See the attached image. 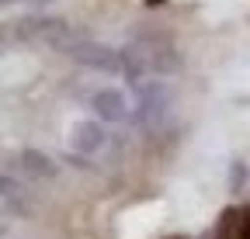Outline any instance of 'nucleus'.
I'll return each instance as SVG.
<instances>
[{
    "mask_svg": "<svg viewBox=\"0 0 250 239\" xmlns=\"http://www.w3.org/2000/svg\"><path fill=\"white\" fill-rule=\"evenodd\" d=\"M18 35L24 42H35V45H52V49H66L73 42L70 28L62 21H18Z\"/></svg>",
    "mask_w": 250,
    "mask_h": 239,
    "instance_id": "nucleus-3",
    "label": "nucleus"
},
{
    "mask_svg": "<svg viewBox=\"0 0 250 239\" xmlns=\"http://www.w3.org/2000/svg\"><path fill=\"white\" fill-rule=\"evenodd\" d=\"M70 149L80 156H98L108 149V132L101 122H73L70 125Z\"/></svg>",
    "mask_w": 250,
    "mask_h": 239,
    "instance_id": "nucleus-4",
    "label": "nucleus"
},
{
    "mask_svg": "<svg viewBox=\"0 0 250 239\" xmlns=\"http://www.w3.org/2000/svg\"><path fill=\"white\" fill-rule=\"evenodd\" d=\"M66 55H73L77 63L87 66V70H101V73L122 70V55L111 45H101V42H70L66 45Z\"/></svg>",
    "mask_w": 250,
    "mask_h": 239,
    "instance_id": "nucleus-2",
    "label": "nucleus"
},
{
    "mask_svg": "<svg viewBox=\"0 0 250 239\" xmlns=\"http://www.w3.org/2000/svg\"><path fill=\"white\" fill-rule=\"evenodd\" d=\"M21 166H24L31 177H52V173H56V163H52L45 153H39V149H24V153H21Z\"/></svg>",
    "mask_w": 250,
    "mask_h": 239,
    "instance_id": "nucleus-7",
    "label": "nucleus"
},
{
    "mask_svg": "<svg viewBox=\"0 0 250 239\" xmlns=\"http://www.w3.org/2000/svg\"><path fill=\"white\" fill-rule=\"evenodd\" d=\"M243 181H247V166H243V163H233V166H229V191L236 194V191L243 187Z\"/></svg>",
    "mask_w": 250,
    "mask_h": 239,
    "instance_id": "nucleus-8",
    "label": "nucleus"
},
{
    "mask_svg": "<svg viewBox=\"0 0 250 239\" xmlns=\"http://www.w3.org/2000/svg\"><path fill=\"white\" fill-rule=\"evenodd\" d=\"M136 111H132V118H136V125H143V129H160L167 118H170V108H174V91L164 83V80H139L136 87Z\"/></svg>",
    "mask_w": 250,
    "mask_h": 239,
    "instance_id": "nucleus-1",
    "label": "nucleus"
},
{
    "mask_svg": "<svg viewBox=\"0 0 250 239\" xmlns=\"http://www.w3.org/2000/svg\"><path fill=\"white\" fill-rule=\"evenodd\" d=\"M174 239H181V236H174Z\"/></svg>",
    "mask_w": 250,
    "mask_h": 239,
    "instance_id": "nucleus-11",
    "label": "nucleus"
},
{
    "mask_svg": "<svg viewBox=\"0 0 250 239\" xmlns=\"http://www.w3.org/2000/svg\"><path fill=\"white\" fill-rule=\"evenodd\" d=\"M219 232H223V239H250V208L247 212H226Z\"/></svg>",
    "mask_w": 250,
    "mask_h": 239,
    "instance_id": "nucleus-6",
    "label": "nucleus"
},
{
    "mask_svg": "<svg viewBox=\"0 0 250 239\" xmlns=\"http://www.w3.org/2000/svg\"><path fill=\"white\" fill-rule=\"evenodd\" d=\"M7 4H14V0H7Z\"/></svg>",
    "mask_w": 250,
    "mask_h": 239,
    "instance_id": "nucleus-10",
    "label": "nucleus"
},
{
    "mask_svg": "<svg viewBox=\"0 0 250 239\" xmlns=\"http://www.w3.org/2000/svg\"><path fill=\"white\" fill-rule=\"evenodd\" d=\"M90 108L94 114L101 118L108 125H122L125 118H129V104H125V94L115 91V87H101V91L90 94Z\"/></svg>",
    "mask_w": 250,
    "mask_h": 239,
    "instance_id": "nucleus-5",
    "label": "nucleus"
},
{
    "mask_svg": "<svg viewBox=\"0 0 250 239\" xmlns=\"http://www.w3.org/2000/svg\"><path fill=\"white\" fill-rule=\"evenodd\" d=\"M146 4H149V7H153V4H164V0H146Z\"/></svg>",
    "mask_w": 250,
    "mask_h": 239,
    "instance_id": "nucleus-9",
    "label": "nucleus"
}]
</instances>
